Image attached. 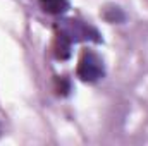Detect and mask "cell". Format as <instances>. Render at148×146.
<instances>
[{
  "instance_id": "obj_4",
  "label": "cell",
  "mask_w": 148,
  "mask_h": 146,
  "mask_svg": "<svg viewBox=\"0 0 148 146\" xmlns=\"http://www.w3.org/2000/svg\"><path fill=\"white\" fill-rule=\"evenodd\" d=\"M38 3H40L41 10L50 16H64L71 9L69 0H38Z\"/></svg>"
},
{
  "instance_id": "obj_7",
  "label": "cell",
  "mask_w": 148,
  "mask_h": 146,
  "mask_svg": "<svg viewBox=\"0 0 148 146\" xmlns=\"http://www.w3.org/2000/svg\"><path fill=\"white\" fill-rule=\"evenodd\" d=\"M0 136H2V122H0Z\"/></svg>"
},
{
  "instance_id": "obj_2",
  "label": "cell",
  "mask_w": 148,
  "mask_h": 146,
  "mask_svg": "<svg viewBox=\"0 0 148 146\" xmlns=\"http://www.w3.org/2000/svg\"><path fill=\"white\" fill-rule=\"evenodd\" d=\"M105 62L103 59L90 48H84L77 59V65H76V76L79 77V81L86 83V84H95L100 79L105 77Z\"/></svg>"
},
{
  "instance_id": "obj_5",
  "label": "cell",
  "mask_w": 148,
  "mask_h": 146,
  "mask_svg": "<svg viewBox=\"0 0 148 146\" xmlns=\"http://www.w3.org/2000/svg\"><path fill=\"white\" fill-rule=\"evenodd\" d=\"M102 17L109 23V24H122L126 21V12L119 7V5H107L102 10Z\"/></svg>"
},
{
  "instance_id": "obj_3",
  "label": "cell",
  "mask_w": 148,
  "mask_h": 146,
  "mask_svg": "<svg viewBox=\"0 0 148 146\" xmlns=\"http://www.w3.org/2000/svg\"><path fill=\"white\" fill-rule=\"evenodd\" d=\"M73 43L66 36H62L60 33L55 31V38H53V57L57 60H67L73 53Z\"/></svg>"
},
{
  "instance_id": "obj_1",
  "label": "cell",
  "mask_w": 148,
  "mask_h": 146,
  "mask_svg": "<svg viewBox=\"0 0 148 146\" xmlns=\"http://www.w3.org/2000/svg\"><path fill=\"white\" fill-rule=\"evenodd\" d=\"M55 31L60 33L62 36H66L71 43H83V41H90V43H102L103 38L100 35V31L91 26L86 21L69 17V19H60L55 24Z\"/></svg>"
},
{
  "instance_id": "obj_6",
  "label": "cell",
  "mask_w": 148,
  "mask_h": 146,
  "mask_svg": "<svg viewBox=\"0 0 148 146\" xmlns=\"http://www.w3.org/2000/svg\"><path fill=\"white\" fill-rule=\"evenodd\" d=\"M55 91L60 96H67L71 93V81H69V77H66V76L57 77L55 79Z\"/></svg>"
}]
</instances>
